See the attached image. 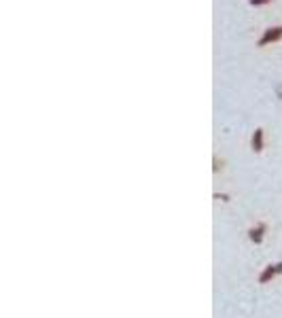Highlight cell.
I'll return each mask as SVG.
<instances>
[{
	"instance_id": "277c9868",
	"label": "cell",
	"mask_w": 282,
	"mask_h": 318,
	"mask_svg": "<svg viewBox=\"0 0 282 318\" xmlns=\"http://www.w3.org/2000/svg\"><path fill=\"white\" fill-rule=\"evenodd\" d=\"M251 145H253V151L255 153H261L263 151V129H255Z\"/></svg>"
},
{
	"instance_id": "5b68a950",
	"label": "cell",
	"mask_w": 282,
	"mask_h": 318,
	"mask_svg": "<svg viewBox=\"0 0 282 318\" xmlns=\"http://www.w3.org/2000/svg\"><path fill=\"white\" fill-rule=\"evenodd\" d=\"M267 3H272V0H251L253 7H261V5H267Z\"/></svg>"
},
{
	"instance_id": "6da1fadb",
	"label": "cell",
	"mask_w": 282,
	"mask_h": 318,
	"mask_svg": "<svg viewBox=\"0 0 282 318\" xmlns=\"http://www.w3.org/2000/svg\"><path fill=\"white\" fill-rule=\"evenodd\" d=\"M282 39V26H276V28H267L263 32V37L259 39V47H265L269 43H278Z\"/></svg>"
},
{
	"instance_id": "8992f818",
	"label": "cell",
	"mask_w": 282,
	"mask_h": 318,
	"mask_svg": "<svg viewBox=\"0 0 282 318\" xmlns=\"http://www.w3.org/2000/svg\"><path fill=\"white\" fill-rule=\"evenodd\" d=\"M276 93H278V98H282V85H280V87L276 89Z\"/></svg>"
},
{
	"instance_id": "3957f363",
	"label": "cell",
	"mask_w": 282,
	"mask_h": 318,
	"mask_svg": "<svg viewBox=\"0 0 282 318\" xmlns=\"http://www.w3.org/2000/svg\"><path fill=\"white\" fill-rule=\"evenodd\" d=\"M263 235H265V225L261 223V225H257V227H253L251 231H249V238L255 242V244H261L263 242Z\"/></svg>"
},
{
	"instance_id": "7a4b0ae2",
	"label": "cell",
	"mask_w": 282,
	"mask_h": 318,
	"mask_svg": "<svg viewBox=\"0 0 282 318\" xmlns=\"http://www.w3.org/2000/svg\"><path fill=\"white\" fill-rule=\"evenodd\" d=\"M278 274H282V261L280 263H274V265H267L263 272H261V276H259V282H261V285H267V282L274 280Z\"/></svg>"
}]
</instances>
